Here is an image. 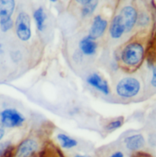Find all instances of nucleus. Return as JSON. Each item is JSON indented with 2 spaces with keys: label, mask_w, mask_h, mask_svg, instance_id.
Masks as SVG:
<instances>
[{
  "label": "nucleus",
  "mask_w": 156,
  "mask_h": 157,
  "mask_svg": "<svg viewBox=\"0 0 156 157\" xmlns=\"http://www.w3.org/2000/svg\"><path fill=\"white\" fill-rule=\"evenodd\" d=\"M144 48L139 42H131L124 47L121 52L122 63L128 67H137L144 58Z\"/></svg>",
  "instance_id": "obj_1"
},
{
  "label": "nucleus",
  "mask_w": 156,
  "mask_h": 157,
  "mask_svg": "<svg viewBox=\"0 0 156 157\" xmlns=\"http://www.w3.org/2000/svg\"><path fill=\"white\" fill-rule=\"evenodd\" d=\"M140 82L134 77H125L119 81L116 87L117 93L123 98H132L139 92Z\"/></svg>",
  "instance_id": "obj_2"
},
{
  "label": "nucleus",
  "mask_w": 156,
  "mask_h": 157,
  "mask_svg": "<svg viewBox=\"0 0 156 157\" xmlns=\"http://www.w3.org/2000/svg\"><path fill=\"white\" fill-rule=\"evenodd\" d=\"M15 2L13 0L0 1V28L3 32L9 31L13 26L12 15L15 9Z\"/></svg>",
  "instance_id": "obj_3"
},
{
  "label": "nucleus",
  "mask_w": 156,
  "mask_h": 157,
  "mask_svg": "<svg viewBox=\"0 0 156 157\" xmlns=\"http://www.w3.org/2000/svg\"><path fill=\"white\" fill-rule=\"evenodd\" d=\"M16 34L20 40L23 41L28 40L31 38V19L28 14L21 12L18 14L15 21Z\"/></svg>",
  "instance_id": "obj_4"
},
{
  "label": "nucleus",
  "mask_w": 156,
  "mask_h": 157,
  "mask_svg": "<svg viewBox=\"0 0 156 157\" xmlns=\"http://www.w3.org/2000/svg\"><path fill=\"white\" fill-rule=\"evenodd\" d=\"M1 124L6 128L19 127L24 123V117L16 109L7 108L0 113Z\"/></svg>",
  "instance_id": "obj_5"
},
{
  "label": "nucleus",
  "mask_w": 156,
  "mask_h": 157,
  "mask_svg": "<svg viewBox=\"0 0 156 157\" xmlns=\"http://www.w3.org/2000/svg\"><path fill=\"white\" fill-rule=\"evenodd\" d=\"M38 149V144L33 139L23 140L15 148L14 157H35V153Z\"/></svg>",
  "instance_id": "obj_6"
},
{
  "label": "nucleus",
  "mask_w": 156,
  "mask_h": 157,
  "mask_svg": "<svg viewBox=\"0 0 156 157\" xmlns=\"http://www.w3.org/2000/svg\"><path fill=\"white\" fill-rule=\"evenodd\" d=\"M126 32H129L135 26L138 19V13L136 9L131 6H126L121 9V14Z\"/></svg>",
  "instance_id": "obj_7"
},
{
  "label": "nucleus",
  "mask_w": 156,
  "mask_h": 157,
  "mask_svg": "<svg viewBox=\"0 0 156 157\" xmlns=\"http://www.w3.org/2000/svg\"><path fill=\"white\" fill-rule=\"evenodd\" d=\"M107 26V21L102 18L101 15H97L94 18L92 25L89 30V36L93 40L101 37L105 31Z\"/></svg>",
  "instance_id": "obj_8"
},
{
  "label": "nucleus",
  "mask_w": 156,
  "mask_h": 157,
  "mask_svg": "<svg viewBox=\"0 0 156 157\" xmlns=\"http://www.w3.org/2000/svg\"><path fill=\"white\" fill-rule=\"evenodd\" d=\"M87 82L95 89H98V91L104 93V95H109V93H110V88H109L107 81L104 80L103 78H101V76L98 75V73H95L93 74L90 75L87 78Z\"/></svg>",
  "instance_id": "obj_9"
},
{
  "label": "nucleus",
  "mask_w": 156,
  "mask_h": 157,
  "mask_svg": "<svg viewBox=\"0 0 156 157\" xmlns=\"http://www.w3.org/2000/svg\"><path fill=\"white\" fill-rule=\"evenodd\" d=\"M124 143L128 150L130 151H137L144 147L146 140L143 135L139 133L125 138Z\"/></svg>",
  "instance_id": "obj_10"
},
{
  "label": "nucleus",
  "mask_w": 156,
  "mask_h": 157,
  "mask_svg": "<svg viewBox=\"0 0 156 157\" xmlns=\"http://www.w3.org/2000/svg\"><path fill=\"white\" fill-rule=\"evenodd\" d=\"M109 31H110V36L113 39L121 38L124 33L126 32L121 15H117L113 18L111 23H110Z\"/></svg>",
  "instance_id": "obj_11"
},
{
  "label": "nucleus",
  "mask_w": 156,
  "mask_h": 157,
  "mask_svg": "<svg viewBox=\"0 0 156 157\" xmlns=\"http://www.w3.org/2000/svg\"><path fill=\"white\" fill-rule=\"evenodd\" d=\"M79 48L84 54L90 56V55L95 54L96 52L97 44L95 43V40H93L88 35L80 40Z\"/></svg>",
  "instance_id": "obj_12"
},
{
  "label": "nucleus",
  "mask_w": 156,
  "mask_h": 157,
  "mask_svg": "<svg viewBox=\"0 0 156 157\" xmlns=\"http://www.w3.org/2000/svg\"><path fill=\"white\" fill-rule=\"evenodd\" d=\"M34 18L38 31H43L45 28V21L46 19V15L43 8H38L36 9L34 12Z\"/></svg>",
  "instance_id": "obj_13"
},
{
  "label": "nucleus",
  "mask_w": 156,
  "mask_h": 157,
  "mask_svg": "<svg viewBox=\"0 0 156 157\" xmlns=\"http://www.w3.org/2000/svg\"><path fill=\"white\" fill-rule=\"evenodd\" d=\"M57 138L60 140L61 147L64 149H72L73 147H76L78 144V142L76 140L72 139V138L64 134V133H60V134H58Z\"/></svg>",
  "instance_id": "obj_14"
},
{
  "label": "nucleus",
  "mask_w": 156,
  "mask_h": 157,
  "mask_svg": "<svg viewBox=\"0 0 156 157\" xmlns=\"http://www.w3.org/2000/svg\"><path fill=\"white\" fill-rule=\"evenodd\" d=\"M98 4V1H91L88 4L83 6L82 9V16H88L91 15V14L95 12V9H96L97 6Z\"/></svg>",
  "instance_id": "obj_15"
},
{
  "label": "nucleus",
  "mask_w": 156,
  "mask_h": 157,
  "mask_svg": "<svg viewBox=\"0 0 156 157\" xmlns=\"http://www.w3.org/2000/svg\"><path fill=\"white\" fill-rule=\"evenodd\" d=\"M124 117H119L118 119L114 121H110L108 124L106 126V129L109 131H114V130H117V128H121L123 124H124Z\"/></svg>",
  "instance_id": "obj_16"
},
{
  "label": "nucleus",
  "mask_w": 156,
  "mask_h": 157,
  "mask_svg": "<svg viewBox=\"0 0 156 157\" xmlns=\"http://www.w3.org/2000/svg\"><path fill=\"white\" fill-rule=\"evenodd\" d=\"M151 85L152 87L156 88V64L155 67L153 68V71H152V77L151 79Z\"/></svg>",
  "instance_id": "obj_17"
},
{
  "label": "nucleus",
  "mask_w": 156,
  "mask_h": 157,
  "mask_svg": "<svg viewBox=\"0 0 156 157\" xmlns=\"http://www.w3.org/2000/svg\"><path fill=\"white\" fill-rule=\"evenodd\" d=\"M107 157H125L124 153L121 151H116L114 153H111L110 155H109Z\"/></svg>",
  "instance_id": "obj_18"
},
{
  "label": "nucleus",
  "mask_w": 156,
  "mask_h": 157,
  "mask_svg": "<svg viewBox=\"0 0 156 157\" xmlns=\"http://www.w3.org/2000/svg\"><path fill=\"white\" fill-rule=\"evenodd\" d=\"M5 134V130H4V127L2 126V124L0 122V140H2V138L3 137Z\"/></svg>",
  "instance_id": "obj_19"
},
{
  "label": "nucleus",
  "mask_w": 156,
  "mask_h": 157,
  "mask_svg": "<svg viewBox=\"0 0 156 157\" xmlns=\"http://www.w3.org/2000/svg\"><path fill=\"white\" fill-rule=\"evenodd\" d=\"M91 1V0H84V1L83 0H79V1H77V2L80 3V4H82V6H85V5L88 4Z\"/></svg>",
  "instance_id": "obj_20"
},
{
  "label": "nucleus",
  "mask_w": 156,
  "mask_h": 157,
  "mask_svg": "<svg viewBox=\"0 0 156 157\" xmlns=\"http://www.w3.org/2000/svg\"><path fill=\"white\" fill-rule=\"evenodd\" d=\"M74 157H91L89 155H82V154H76Z\"/></svg>",
  "instance_id": "obj_21"
},
{
  "label": "nucleus",
  "mask_w": 156,
  "mask_h": 157,
  "mask_svg": "<svg viewBox=\"0 0 156 157\" xmlns=\"http://www.w3.org/2000/svg\"><path fill=\"white\" fill-rule=\"evenodd\" d=\"M146 157H149V156H146Z\"/></svg>",
  "instance_id": "obj_22"
},
{
  "label": "nucleus",
  "mask_w": 156,
  "mask_h": 157,
  "mask_svg": "<svg viewBox=\"0 0 156 157\" xmlns=\"http://www.w3.org/2000/svg\"><path fill=\"white\" fill-rule=\"evenodd\" d=\"M35 157H36V156H35Z\"/></svg>",
  "instance_id": "obj_23"
}]
</instances>
